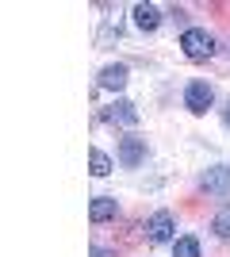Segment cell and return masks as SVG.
<instances>
[{"label": "cell", "instance_id": "obj_6", "mask_svg": "<svg viewBox=\"0 0 230 257\" xmlns=\"http://www.w3.org/2000/svg\"><path fill=\"white\" fill-rule=\"evenodd\" d=\"M161 20H165L161 4H150V0H142V4H134V8H131V23L138 27V31H146V35L157 31V27H161Z\"/></svg>", "mask_w": 230, "mask_h": 257}, {"label": "cell", "instance_id": "obj_5", "mask_svg": "<svg viewBox=\"0 0 230 257\" xmlns=\"http://www.w3.org/2000/svg\"><path fill=\"white\" fill-rule=\"evenodd\" d=\"M100 119H104V123H111V127H138V119H142V115H138V107H134L131 100L119 96L115 104L104 107V115H100Z\"/></svg>", "mask_w": 230, "mask_h": 257}, {"label": "cell", "instance_id": "obj_15", "mask_svg": "<svg viewBox=\"0 0 230 257\" xmlns=\"http://www.w3.org/2000/svg\"><path fill=\"white\" fill-rule=\"evenodd\" d=\"M219 115H222V127L230 131V96H226V104H222V111H219Z\"/></svg>", "mask_w": 230, "mask_h": 257}, {"label": "cell", "instance_id": "obj_12", "mask_svg": "<svg viewBox=\"0 0 230 257\" xmlns=\"http://www.w3.org/2000/svg\"><path fill=\"white\" fill-rule=\"evenodd\" d=\"M211 234L215 238H230V204H222L219 211L211 215Z\"/></svg>", "mask_w": 230, "mask_h": 257}, {"label": "cell", "instance_id": "obj_1", "mask_svg": "<svg viewBox=\"0 0 230 257\" xmlns=\"http://www.w3.org/2000/svg\"><path fill=\"white\" fill-rule=\"evenodd\" d=\"M176 46H180V54H184L188 62H207L211 54H215V35L207 27H184L180 39H176Z\"/></svg>", "mask_w": 230, "mask_h": 257}, {"label": "cell", "instance_id": "obj_14", "mask_svg": "<svg viewBox=\"0 0 230 257\" xmlns=\"http://www.w3.org/2000/svg\"><path fill=\"white\" fill-rule=\"evenodd\" d=\"M88 257H115V249H108V246H92V253Z\"/></svg>", "mask_w": 230, "mask_h": 257}, {"label": "cell", "instance_id": "obj_3", "mask_svg": "<svg viewBox=\"0 0 230 257\" xmlns=\"http://www.w3.org/2000/svg\"><path fill=\"white\" fill-rule=\"evenodd\" d=\"M142 230H146V238H150L153 246H165V242H176V238H180V234H176V215L165 211V207H161V211H153L150 219H146Z\"/></svg>", "mask_w": 230, "mask_h": 257}, {"label": "cell", "instance_id": "obj_7", "mask_svg": "<svg viewBox=\"0 0 230 257\" xmlns=\"http://www.w3.org/2000/svg\"><path fill=\"white\" fill-rule=\"evenodd\" d=\"M146 161V139L142 135H127V139H119V165L123 169H138Z\"/></svg>", "mask_w": 230, "mask_h": 257}, {"label": "cell", "instance_id": "obj_4", "mask_svg": "<svg viewBox=\"0 0 230 257\" xmlns=\"http://www.w3.org/2000/svg\"><path fill=\"white\" fill-rule=\"evenodd\" d=\"M199 188L207 196H230V165H207L199 173Z\"/></svg>", "mask_w": 230, "mask_h": 257}, {"label": "cell", "instance_id": "obj_13", "mask_svg": "<svg viewBox=\"0 0 230 257\" xmlns=\"http://www.w3.org/2000/svg\"><path fill=\"white\" fill-rule=\"evenodd\" d=\"M119 39H123L119 20H108L104 27H100V35H96V46H111V43H119Z\"/></svg>", "mask_w": 230, "mask_h": 257}, {"label": "cell", "instance_id": "obj_10", "mask_svg": "<svg viewBox=\"0 0 230 257\" xmlns=\"http://www.w3.org/2000/svg\"><path fill=\"white\" fill-rule=\"evenodd\" d=\"M173 257H203V246H199L196 234H180L173 242Z\"/></svg>", "mask_w": 230, "mask_h": 257}, {"label": "cell", "instance_id": "obj_9", "mask_svg": "<svg viewBox=\"0 0 230 257\" xmlns=\"http://www.w3.org/2000/svg\"><path fill=\"white\" fill-rule=\"evenodd\" d=\"M115 215H119V200H115V196H92V204H88V219H92V223H111V219H115Z\"/></svg>", "mask_w": 230, "mask_h": 257}, {"label": "cell", "instance_id": "obj_8", "mask_svg": "<svg viewBox=\"0 0 230 257\" xmlns=\"http://www.w3.org/2000/svg\"><path fill=\"white\" fill-rule=\"evenodd\" d=\"M100 88H108V92H123V88H127V81H131V69H127V65L123 62H111V65H104V69H100Z\"/></svg>", "mask_w": 230, "mask_h": 257}, {"label": "cell", "instance_id": "obj_2", "mask_svg": "<svg viewBox=\"0 0 230 257\" xmlns=\"http://www.w3.org/2000/svg\"><path fill=\"white\" fill-rule=\"evenodd\" d=\"M184 107L192 111V115H207L211 107H215V85L203 81V77L188 81L184 85Z\"/></svg>", "mask_w": 230, "mask_h": 257}, {"label": "cell", "instance_id": "obj_11", "mask_svg": "<svg viewBox=\"0 0 230 257\" xmlns=\"http://www.w3.org/2000/svg\"><path fill=\"white\" fill-rule=\"evenodd\" d=\"M111 169H115V161H111L104 150H96V146H92V150H88V173H92V177H108Z\"/></svg>", "mask_w": 230, "mask_h": 257}]
</instances>
